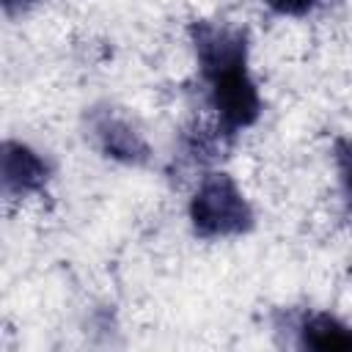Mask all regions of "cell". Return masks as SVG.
Listing matches in <instances>:
<instances>
[{
	"mask_svg": "<svg viewBox=\"0 0 352 352\" xmlns=\"http://www.w3.org/2000/svg\"><path fill=\"white\" fill-rule=\"evenodd\" d=\"M272 11L278 14H289V16H300V14H308L319 0H264Z\"/></svg>",
	"mask_w": 352,
	"mask_h": 352,
	"instance_id": "cell-7",
	"label": "cell"
},
{
	"mask_svg": "<svg viewBox=\"0 0 352 352\" xmlns=\"http://www.w3.org/2000/svg\"><path fill=\"white\" fill-rule=\"evenodd\" d=\"M30 0H3V6H6V11H14V8H22V6H28Z\"/></svg>",
	"mask_w": 352,
	"mask_h": 352,
	"instance_id": "cell-8",
	"label": "cell"
},
{
	"mask_svg": "<svg viewBox=\"0 0 352 352\" xmlns=\"http://www.w3.org/2000/svg\"><path fill=\"white\" fill-rule=\"evenodd\" d=\"M192 36L217 124L228 135L250 126L261 113V99L245 66V33L198 25Z\"/></svg>",
	"mask_w": 352,
	"mask_h": 352,
	"instance_id": "cell-1",
	"label": "cell"
},
{
	"mask_svg": "<svg viewBox=\"0 0 352 352\" xmlns=\"http://www.w3.org/2000/svg\"><path fill=\"white\" fill-rule=\"evenodd\" d=\"M47 182V162L22 143L3 146V187L6 192H33Z\"/></svg>",
	"mask_w": 352,
	"mask_h": 352,
	"instance_id": "cell-3",
	"label": "cell"
},
{
	"mask_svg": "<svg viewBox=\"0 0 352 352\" xmlns=\"http://www.w3.org/2000/svg\"><path fill=\"white\" fill-rule=\"evenodd\" d=\"M190 220L201 236H236L253 226V212L228 173H209L190 201Z\"/></svg>",
	"mask_w": 352,
	"mask_h": 352,
	"instance_id": "cell-2",
	"label": "cell"
},
{
	"mask_svg": "<svg viewBox=\"0 0 352 352\" xmlns=\"http://www.w3.org/2000/svg\"><path fill=\"white\" fill-rule=\"evenodd\" d=\"M300 344L305 349H319V352L352 349V327L330 314H314L302 322Z\"/></svg>",
	"mask_w": 352,
	"mask_h": 352,
	"instance_id": "cell-4",
	"label": "cell"
},
{
	"mask_svg": "<svg viewBox=\"0 0 352 352\" xmlns=\"http://www.w3.org/2000/svg\"><path fill=\"white\" fill-rule=\"evenodd\" d=\"M99 138H102V148L113 157H121V160H140L146 154V146L143 140L124 124V121H116V118H104L99 126H96Z\"/></svg>",
	"mask_w": 352,
	"mask_h": 352,
	"instance_id": "cell-5",
	"label": "cell"
},
{
	"mask_svg": "<svg viewBox=\"0 0 352 352\" xmlns=\"http://www.w3.org/2000/svg\"><path fill=\"white\" fill-rule=\"evenodd\" d=\"M336 157H338V170H341V184H344V192L352 204V140H341L338 148H336Z\"/></svg>",
	"mask_w": 352,
	"mask_h": 352,
	"instance_id": "cell-6",
	"label": "cell"
}]
</instances>
